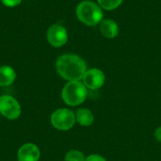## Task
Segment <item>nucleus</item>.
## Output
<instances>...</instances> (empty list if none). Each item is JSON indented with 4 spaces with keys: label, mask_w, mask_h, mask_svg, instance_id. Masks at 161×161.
I'll list each match as a JSON object with an SVG mask.
<instances>
[{
    "label": "nucleus",
    "mask_w": 161,
    "mask_h": 161,
    "mask_svg": "<svg viewBox=\"0 0 161 161\" xmlns=\"http://www.w3.org/2000/svg\"><path fill=\"white\" fill-rule=\"evenodd\" d=\"M56 70L58 74L68 82L81 81L87 71V64L85 60L77 55L64 54L58 58Z\"/></svg>",
    "instance_id": "1"
},
{
    "label": "nucleus",
    "mask_w": 161,
    "mask_h": 161,
    "mask_svg": "<svg viewBox=\"0 0 161 161\" xmlns=\"http://www.w3.org/2000/svg\"><path fill=\"white\" fill-rule=\"evenodd\" d=\"M88 96V89L81 81H69L61 91V98L69 107L83 104Z\"/></svg>",
    "instance_id": "2"
},
{
    "label": "nucleus",
    "mask_w": 161,
    "mask_h": 161,
    "mask_svg": "<svg viewBox=\"0 0 161 161\" xmlns=\"http://www.w3.org/2000/svg\"><path fill=\"white\" fill-rule=\"evenodd\" d=\"M78 20L87 25H96L103 20L102 8L92 1L85 0L80 2L75 9Z\"/></svg>",
    "instance_id": "3"
},
{
    "label": "nucleus",
    "mask_w": 161,
    "mask_h": 161,
    "mask_svg": "<svg viewBox=\"0 0 161 161\" xmlns=\"http://www.w3.org/2000/svg\"><path fill=\"white\" fill-rule=\"evenodd\" d=\"M50 123L53 127L59 131H68L76 123L75 114L69 108H58L51 114Z\"/></svg>",
    "instance_id": "4"
},
{
    "label": "nucleus",
    "mask_w": 161,
    "mask_h": 161,
    "mask_svg": "<svg viewBox=\"0 0 161 161\" xmlns=\"http://www.w3.org/2000/svg\"><path fill=\"white\" fill-rule=\"evenodd\" d=\"M22 113L20 103L11 95L4 94L0 96V115L4 118L13 121L17 120Z\"/></svg>",
    "instance_id": "5"
},
{
    "label": "nucleus",
    "mask_w": 161,
    "mask_h": 161,
    "mask_svg": "<svg viewBox=\"0 0 161 161\" xmlns=\"http://www.w3.org/2000/svg\"><path fill=\"white\" fill-rule=\"evenodd\" d=\"M46 38L49 44L53 47H61L68 41V32L64 26L55 24L48 28Z\"/></svg>",
    "instance_id": "6"
},
{
    "label": "nucleus",
    "mask_w": 161,
    "mask_h": 161,
    "mask_svg": "<svg viewBox=\"0 0 161 161\" xmlns=\"http://www.w3.org/2000/svg\"><path fill=\"white\" fill-rule=\"evenodd\" d=\"M105 74L103 73V71L97 68H92L90 70H87L82 78V81L87 87V89H90L92 91H95L102 88L105 83Z\"/></svg>",
    "instance_id": "7"
},
{
    "label": "nucleus",
    "mask_w": 161,
    "mask_h": 161,
    "mask_svg": "<svg viewBox=\"0 0 161 161\" xmlns=\"http://www.w3.org/2000/svg\"><path fill=\"white\" fill-rule=\"evenodd\" d=\"M41 158V151L37 144L27 142L23 144L17 152L18 161H39Z\"/></svg>",
    "instance_id": "8"
},
{
    "label": "nucleus",
    "mask_w": 161,
    "mask_h": 161,
    "mask_svg": "<svg viewBox=\"0 0 161 161\" xmlns=\"http://www.w3.org/2000/svg\"><path fill=\"white\" fill-rule=\"evenodd\" d=\"M100 32L105 38L114 39L118 36L119 26L112 19H104L100 23Z\"/></svg>",
    "instance_id": "9"
},
{
    "label": "nucleus",
    "mask_w": 161,
    "mask_h": 161,
    "mask_svg": "<svg viewBox=\"0 0 161 161\" xmlns=\"http://www.w3.org/2000/svg\"><path fill=\"white\" fill-rule=\"evenodd\" d=\"M16 79L15 70L8 65L0 66V87H8Z\"/></svg>",
    "instance_id": "10"
},
{
    "label": "nucleus",
    "mask_w": 161,
    "mask_h": 161,
    "mask_svg": "<svg viewBox=\"0 0 161 161\" xmlns=\"http://www.w3.org/2000/svg\"><path fill=\"white\" fill-rule=\"evenodd\" d=\"M75 114L76 123L81 126H91L94 122L93 113L86 108L76 109Z\"/></svg>",
    "instance_id": "11"
},
{
    "label": "nucleus",
    "mask_w": 161,
    "mask_h": 161,
    "mask_svg": "<svg viewBox=\"0 0 161 161\" xmlns=\"http://www.w3.org/2000/svg\"><path fill=\"white\" fill-rule=\"evenodd\" d=\"M98 1V5L107 10H112L117 8L124 0H97Z\"/></svg>",
    "instance_id": "12"
},
{
    "label": "nucleus",
    "mask_w": 161,
    "mask_h": 161,
    "mask_svg": "<svg viewBox=\"0 0 161 161\" xmlns=\"http://www.w3.org/2000/svg\"><path fill=\"white\" fill-rule=\"evenodd\" d=\"M86 158L81 151L78 150H70L66 153L64 161H85Z\"/></svg>",
    "instance_id": "13"
},
{
    "label": "nucleus",
    "mask_w": 161,
    "mask_h": 161,
    "mask_svg": "<svg viewBox=\"0 0 161 161\" xmlns=\"http://www.w3.org/2000/svg\"><path fill=\"white\" fill-rule=\"evenodd\" d=\"M1 3L8 8H14L21 4L22 0H0Z\"/></svg>",
    "instance_id": "14"
},
{
    "label": "nucleus",
    "mask_w": 161,
    "mask_h": 161,
    "mask_svg": "<svg viewBox=\"0 0 161 161\" xmlns=\"http://www.w3.org/2000/svg\"><path fill=\"white\" fill-rule=\"evenodd\" d=\"M85 161H107L105 158H103L102 156L100 155H96V154H93V155H90L89 157L86 158V160Z\"/></svg>",
    "instance_id": "15"
},
{
    "label": "nucleus",
    "mask_w": 161,
    "mask_h": 161,
    "mask_svg": "<svg viewBox=\"0 0 161 161\" xmlns=\"http://www.w3.org/2000/svg\"><path fill=\"white\" fill-rule=\"evenodd\" d=\"M155 138L158 142H161V126L158 127L155 131Z\"/></svg>",
    "instance_id": "16"
}]
</instances>
